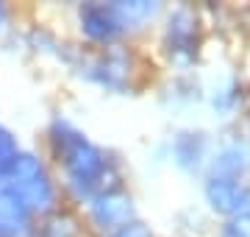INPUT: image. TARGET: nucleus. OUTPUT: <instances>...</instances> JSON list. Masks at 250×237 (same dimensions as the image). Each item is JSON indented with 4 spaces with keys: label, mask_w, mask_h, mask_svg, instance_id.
<instances>
[{
    "label": "nucleus",
    "mask_w": 250,
    "mask_h": 237,
    "mask_svg": "<svg viewBox=\"0 0 250 237\" xmlns=\"http://www.w3.org/2000/svg\"><path fill=\"white\" fill-rule=\"evenodd\" d=\"M53 151L59 162L64 165L70 187L81 198H98V195L108 192V187L114 182V167L108 162V156L92 145L81 131H75L67 123H56Z\"/></svg>",
    "instance_id": "nucleus-1"
},
{
    "label": "nucleus",
    "mask_w": 250,
    "mask_h": 237,
    "mask_svg": "<svg viewBox=\"0 0 250 237\" xmlns=\"http://www.w3.org/2000/svg\"><path fill=\"white\" fill-rule=\"evenodd\" d=\"M3 195L20 204L25 212L31 210H47L53 204V184L47 179L45 167L39 165V159L28 154H17L14 165L6 173V187Z\"/></svg>",
    "instance_id": "nucleus-2"
},
{
    "label": "nucleus",
    "mask_w": 250,
    "mask_h": 237,
    "mask_svg": "<svg viewBox=\"0 0 250 237\" xmlns=\"http://www.w3.org/2000/svg\"><path fill=\"white\" fill-rule=\"evenodd\" d=\"M206 198H208L214 212H223V215H231V218L250 210V187L236 182V179L211 176L206 182Z\"/></svg>",
    "instance_id": "nucleus-3"
},
{
    "label": "nucleus",
    "mask_w": 250,
    "mask_h": 237,
    "mask_svg": "<svg viewBox=\"0 0 250 237\" xmlns=\"http://www.w3.org/2000/svg\"><path fill=\"white\" fill-rule=\"evenodd\" d=\"M81 28L89 34L92 39L108 42L123 34L125 23L120 20L114 6H103V3H86L81 6Z\"/></svg>",
    "instance_id": "nucleus-4"
},
{
    "label": "nucleus",
    "mask_w": 250,
    "mask_h": 237,
    "mask_svg": "<svg viewBox=\"0 0 250 237\" xmlns=\"http://www.w3.org/2000/svg\"><path fill=\"white\" fill-rule=\"evenodd\" d=\"M197 23L189 11H175L170 17V25H167V47L170 53L181 62H189L195 59L197 53Z\"/></svg>",
    "instance_id": "nucleus-5"
},
{
    "label": "nucleus",
    "mask_w": 250,
    "mask_h": 237,
    "mask_svg": "<svg viewBox=\"0 0 250 237\" xmlns=\"http://www.w3.org/2000/svg\"><path fill=\"white\" fill-rule=\"evenodd\" d=\"M92 220L100 229H123L131 220V198L125 192L108 190L98 198H92Z\"/></svg>",
    "instance_id": "nucleus-6"
},
{
    "label": "nucleus",
    "mask_w": 250,
    "mask_h": 237,
    "mask_svg": "<svg viewBox=\"0 0 250 237\" xmlns=\"http://www.w3.org/2000/svg\"><path fill=\"white\" fill-rule=\"evenodd\" d=\"M128 73V62L123 53H106L100 56L92 67V78H98L106 87H123V78Z\"/></svg>",
    "instance_id": "nucleus-7"
},
{
    "label": "nucleus",
    "mask_w": 250,
    "mask_h": 237,
    "mask_svg": "<svg viewBox=\"0 0 250 237\" xmlns=\"http://www.w3.org/2000/svg\"><path fill=\"white\" fill-rule=\"evenodd\" d=\"M206 154V137L197 131H184L175 140V159L181 167H197Z\"/></svg>",
    "instance_id": "nucleus-8"
},
{
    "label": "nucleus",
    "mask_w": 250,
    "mask_h": 237,
    "mask_svg": "<svg viewBox=\"0 0 250 237\" xmlns=\"http://www.w3.org/2000/svg\"><path fill=\"white\" fill-rule=\"evenodd\" d=\"M25 218L28 212L14 204L11 198H0V237H17L22 229H25Z\"/></svg>",
    "instance_id": "nucleus-9"
},
{
    "label": "nucleus",
    "mask_w": 250,
    "mask_h": 237,
    "mask_svg": "<svg viewBox=\"0 0 250 237\" xmlns=\"http://www.w3.org/2000/svg\"><path fill=\"white\" fill-rule=\"evenodd\" d=\"M242 159H245V154H242V148L231 145V148H223L220 154H217L214 159V176H223V179H236L242 170Z\"/></svg>",
    "instance_id": "nucleus-10"
},
{
    "label": "nucleus",
    "mask_w": 250,
    "mask_h": 237,
    "mask_svg": "<svg viewBox=\"0 0 250 237\" xmlns=\"http://www.w3.org/2000/svg\"><path fill=\"white\" fill-rule=\"evenodd\" d=\"M75 235V223L72 218L62 215V212H56V215H47L39 229H36V237H72Z\"/></svg>",
    "instance_id": "nucleus-11"
},
{
    "label": "nucleus",
    "mask_w": 250,
    "mask_h": 237,
    "mask_svg": "<svg viewBox=\"0 0 250 237\" xmlns=\"http://www.w3.org/2000/svg\"><path fill=\"white\" fill-rule=\"evenodd\" d=\"M114 9H117V14H120V20L128 25V23H139V20L150 17L153 11H156V6L139 0V3H114Z\"/></svg>",
    "instance_id": "nucleus-12"
},
{
    "label": "nucleus",
    "mask_w": 250,
    "mask_h": 237,
    "mask_svg": "<svg viewBox=\"0 0 250 237\" xmlns=\"http://www.w3.org/2000/svg\"><path fill=\"white\" fill-rule=\"evenodd\" d=\"M14 159H17V142H14V137H11L6 128L0 126V176L9 173V167L14 165Z\"/></svg>",
    "instance_id": "nucleus-13"
},
{
    "label": "nucleus",
    "mask_w": 250,
    "mask_h": 237,
    "mask_svg": "<svg viewBox=\"0 0 250 237\" xmlns=\"http://www.w3.org/2000/svg\"><path fill=\"white\" fill-rule=\"evenodd\" d=\"M223 237H250V210L233 215L223 229Z\"/></svg>",
    "instance_id": "nucleus-14"
},
{
    "label": "nucleus",
    "mask_w": 250,
    "mask_h": 237,
    "mask_svg": "<svg viewBox=\"0 0 250 237\" xmlns=\"http://www.w3.org/2000/svg\"><path fill=\"white\" fill-rule=\"evenodd\" d=\"M114 237H150V232H147L142 223H128V226H123Z\"/></svg>",
    "instance_id": "nucleus-15"
},
{
    "label": "nucleus",
    "mask_w": 250,
    "mask_h": 237,
    "mask_svg": "<svg viewBox=\"0 0 250 237\" xmlns=\"http://www.w3.org/2000/svg\"><path fill=\"white\" fill-rule=\"evenodd\" d=\"M0 20H3V9H0Z\"/></svg>",
    "instance_id": "nucleus-16"
}]
</instances>
